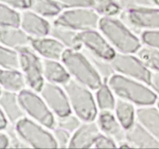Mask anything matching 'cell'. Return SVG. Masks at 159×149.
Masks as SVG:
<instances>
[{
  "mask_svg": "<svg viewBox=\"0 0 159 149\" xmlns=\"http://www.w3.org/2000/svg\"><path fill=\"white\" fill-rule=\"evenodd\" d=\"M99 29L118 53L136 54L143 45L141 39L120 17L102 16Z\"/></svg>",
  "mask_w": 159,
  "mask_h": 149,
  "instance_id": "1",
  "label": "cell"
},
{
  "mask_svg": "<svg viewBox=\"0 0 159 149\" xmlns=\"http://www.w3.org/2000/svg\"><path fill=\"white\" fill-rule=\"evenodd\" d=\"M107 82L116 98L125 99L139 107L155 105L158 99L149 85L118 73L113 74Z\"/></svg>",
  "mask_w": 159,
  "mask_h": 149,
  "instance_id": "2",
  "label": "cell"
},
{
  "mask_svg": "<svg viewBox=\"0 0 159 149\" xmlns=\"http://www.w3.org/2000/svg\"><path fill=\"white\" fill-rule=\"evenodd\" d=\"M71 79L86 85L92 90H96L104 82L85 53L75 50L66 49L61 58Z\"/></svg>",
  "mask_w": 159,
  "mask_h": 149,
  "instance_id": "3",
  "label": "cell"
},
{
  "mask_svg": "<svg viewBox=\"0 0 159 149\" xmlns=\"http://www.w3.org/2000/svg\"><path fill=\"white\" fill-rule=\"evenodd\" d=\"M62 86L68 95L72 113L83 122L96 120L99 109L93 90L73 79Z\"/></svg>",
  "mask_w": 159,
  "mask_h": 149,
  "instance_id": "4",
  "label": "cell"
},
{
  "mask_svg": "<svg viewBox=\"0 0 159 149\" xmlns=\"http://www.w3.org/2000/svg\"><path fill=\"white\" fill-rule=\"evenodd\" d=\"M38 92L24 88L18 93L19 99L26 115L47 128L53 130L57 126V118Z\"/></svg>",
  "mask_w": 159,
  "mask_h": 149,
  "instance_id": "5",
  "label": "cell"
},
{
  "mask_svg": "<svg viewBox=\"0 0 159 149\" xmlns=\"http://www.w3.org/2000/svg\"><path fill=\"white\" fill-rule=\"evenodd\" d=\"M16 130L19 136L29 147L34 148H55L57 147L52 132L37 121L26 116L16 124Z\"/></svg>",
  "mask_w": 159,
  "mask_h": 149,
  "instance_id": "6",
  "label": "cell"
},
{
  "mask_svg": "<svg viewBox=\"0 0 159 149\" xmlns=\"http://www.w3.org/2000/svg\"><path fill=\"white\" fill-rule=\"evenodd\" d=\"M101 16L93 8H75L62 11L53 24L65 26L77 32L99 28Z\"/></svg>",
  "mask_w": 159,
  "mask_h": 149,
  "instance_id": "7",
  "label": "cell"
},
{
  "mask_svg": "<svg viewBox=\"0 0 159 149\" xmlns=\"http://www.w3.org/2000/svg\"><path fill=\"white\" fill-rule=\"evenodd\" d=\"M19 52L20 70L24 74L27 87L40 93L46 82L43 74L42 58L30 46L19 50Z\"/></svg>",
  "mask_w": 159,
  "mask_h": 149,
  "instance_id": "8",
  "label": "cell"
},
{
  "mask_svg": "<svg viewBox=\"0 0 159 149\" xmlns=\"http://www.w3.org/2000/svg\"><path fill=\"white\" fill-rule=\"evenodd\" d=\"M119 16L135 33L159 29V7L157 6L123 10Z\"/></svg>",
  "mask_w": 159,
  "mask_h": 149,
  "instance_id": "9",
  "label": "cell"
},
{
  "mask_svg": "<svg viewBox=\"0 0 159 149\" xmlns=\"http://www.w3.org/2000/svg\"><path fill=\"white\" fill-rule=\"evenodd\" d=\"M110 61L116 73L149 85L152 71L137 55L117 52Z\"/></svg>",
  "mask_w": 159,
  "mask_h": 149,
  "instance_id": "10",
  "label": "cell"
},
{
  "mask_svg": "<svg viewBox=\"0 0 159 149\" xmlns=\"http://www.w3.org/2000/svg\"><path fill=\"white\" fill-rule=\"evenodd\" d=\"M40 95L57 117L72 113L68 95L61 85L45 82L40 91Z\"/></svg>",
  "mask_w": 159,
  "mask_h": 149,
  "instance_id": "11",
  "label": "cell"
},
{
  "mask_svg": "<svg viewBox=\"0 0 159 149\" xmlns=\"http://www.w3.org/2000/svg\"><path fill=\"white\" fill-rule=\"evenodd\" d=\"M79 38L82 48L108 61H111L117 53L103 34L96 29L79 32Z\"/></svg>",
  "mask_w": 159,
  "mask_h": 149,
  "instance_id": "12",
  "label": "cell"
},
{
  "mask_svg": "<svg viewBox=\"0 0 159 149\" xmlns=\"http://www.w3.org/2000/svg\"><path fill=\"white\" fill-rule=\"evenodd\" d=\"M20 27L31 37L40 38L50 35L51 25L46 18L30 9L22 11Z\"/></svg>",
  "mask_w": 159,
  "mask_h": 149,
  "instance_id": "13",
  "label": "cell"
},
{
  "mask_svg": "<svg viewBox=\"0 0 159 149\" xmlns=\"http://www.w3.org/2000/svg\"><path fill=\"white\" fill-rule=\"evenodd\" d=\"M101 133L96 120L82 122L80 127L71 135L69 147L90 148L93 147L96 138Z\"/></svg>",
  "mask_w": 159,
  "mask_h": 149,
  "instance_id": "14",
  "label": "cell"
},
{
  "mask_svg": "<svg viewBox=\"0 0 159 149\" xmlns=\"http://www.w3.org/2000/svg\"><path fill=\"white\" fill-rule=\"evenodd\" d=\"M30 47L42 58L57 61H61L67 49L60 41L51 36L50 37L32 38Z\"/></svg>",
  "mask_w": 159,
  "mask_h": 149,
  "instance_id": "15",
  "label": "cell"
},
{
  "mask_svg": "<svg viewBox=\"0 0 159 149\" xmlns=\"http://www.w3.org/2000/svg\"><path fill=\"white\" fill-rule=\"evenodd\" d=\"M96 122L100 131L114 139L117 144L126 140V130L113 111H99Z\"/></svg>",
  "mask_w": 159,
  "mask_h": 149,
  "instance_id": "16",
  "label": "cell"
},
{
  "mask_svg": "<svg viewBox=\"0 0 159 149\" xmlns=\"http://www.w3.org/2000/svg\"><path fill=\"white\" fill-rule=\"evenodd\" d=\"M126 140L132 147L159 148V141L138 121L126 130Z\"/></svg>",
  "mask_w": 159,
  "mask_h": 149,
  "instance_id": "17",
  "label": "cell"
},
{
  "mask_svg": "<svg viewBox=\"0 0 159 149\" xmlns=\"http://www.w3.org/2000/svg\"><path fill=\"white\" fill-rule=\"evenodd\" d=\"M31 38L20 26H1L0 41L1 45L19 51L30 46Z\"/></svg>",
  "mask_w": 159,
  "mask_h": 149,
  "instance_id": "18",
  "label": "cell"
},
{
  "mask_svg": "<svg viewBox=\"0 0 159 149\" xmlns=\"http://www.w3.org/2000/svg\"><path fill=\"white\" fill-rule=\"evenodd\" d=\"M0 106L1 110L7 116L11 124H16L26 116V113L19 99L18 93L1 89Z\"/></svg>",
  "mask_w": 159,
  "mask_h": 149,
  "instance_id": "19",
  "label": "cell"
},
{
  "mask_svg": "<svg viewBox=\"0 0 159 149\" xmlns=\"http://www.w3.org/2000/svg\"><path fill=\"white\" fill-rule=\"evenodd\" d=\"M43 74L46 82L64 85L71 79L69 72L60 61L42 58Z\"/></svg>",
  "mask_w": 159,
  "mask_h": 149,
  "instance_id": "20",
  "label": "cell"
},
{
  "mask_svg": "<svg viewBox=\"0 0 159 149\" xmlns=\"http://www.w3.org/2000/svg\"><path fill=\"white\" fill-rule=\"evenodd\" d=\"M137 121L159 141V109L157 106L138 107L137 109Z\"/></svg>",
  "mask_w": 159,
  "mask_h": 149,
  "instance_id": "21",
  "label": "cell"
},
{
  "mask_svg": "<svg viewBox=\"0 0 159 149\" xmlns=\"http://www.w3.org/2000/svg\"><path fill=\"white\" fill-rule=\"evenodd\" d=\"M1 89L11 93H19L26 88V79L20 70L1 69L0 72Z\"/></svg>",
  "mask_w": 159,
  "mask_h": 149,
  "instance_id": "22",
  "label": "cell"
},
{
  "mask_svg": "<svg viewBox=\"0 0 159 149\" xmlns=\"http://www.w3.org/2000/svg\"><path fill=\"white\" fill-rule=\"evenodd\" d=\"M50 36L57 39L67 49L80 51L82 45L79 38V32L65 26L53 24L51 26Z\"/></svg>",
  "mask_w": 159,
  "mask_h": 149,
  "instance_id": "23",
  "label": "cell"
},
{
  "mask_svg": "<svg viewBox=\"0 0 159 149\" xmlns=\"http://www.w3.org/2000/svg\"><path fill=\"white\" fill-rule=\"evenodd\" d=\"M113 112L126 130L130 128L137 121V109L135 105L125 99L116 98Z\"/></svg>",
  "mask_w": 159,
  "mask_h": 149,
  "instance_id": "24",
  "label": "cell"
},
{
  "mask_svg": "<svg viewBox=\"0 0 159 149\" xmlns=\"http://www.w3.org/2000/svg\"><path fill=\"white\" fill-rule=\"evenodd\" d=\"M30 9L46 19H55L63 8L57 0H31Z\"/></svg>",
  "mask_w": 159,
  "mask_h": 149,
  "instance_id": "25",
  "label": "cell"
},
{
  "mask_svg": "<svg viewBox=\"0 0 159 149\" xmlns=\"http://www.w3.org/2000/svg\"><path fill=\"white\" fill-rule=\"evenodd\" d=\"M115 94L107 82H103L96 90L95 99L99 111H113L116 99Z\"/></svg>",
  "mask_w": 159,
  "mask_h": 149,
  "instance_id": "26",
  "label": "cell"
},
{
  "mask_svg": "<svg viewBox=\"0 0 159 149\" xmlns=\"http://www.w3.org/2000/svg\"><path fill=\"white\" fill-rule=\"evenodd\" d=\"M82 51L85 53V55L88 57V58L89 59L90 61L92 62V64L93 65V66L95 67L97 71L99 72V74H100L101 77L102 78V79L104 80V82H107L109 79L111 77L113 74H114L115 71L113 69V67L112 65L111 61H110L107 60V59H104L102 57H99V56L96 55V54H93L90 51H87L85 48H82Z\"/></svg>",
  "mask_w": 159,
  "mask_h": 149,
  "instance_id": "27",
  "label": "cell"
},
{
  "mask_svg": "<svg viewBox=\"0 0 159 149\" xmlns=\"http://www.w3.org/2000/svg\"><path fill=\"white\" fill-rule=\"evenodd\" d=\"M136 55L149 70L159 71V50L143 44L136 53Z\"/></svg>",
  "mask_w": 159,
  "mask_h": 149,
  "instance_id": "28",
  "label": "cell"
},
{
  "mask_svg": "<svg viewBox=\"0 0 159 149\" xmlns=\"http://www.w3.org/2000/svg\"><path fill=\"white\" fill-rule=\"evenodd\" d=\"M0 66L2 69L20 70V55L19 51L1 45Z\"/></svg>",
  "mask_w": 159,
  "mask_h": 149,
  "instance_id": "29",
  "label": "cell"
},
{
  "mask_svg": "<svg viewBox=\"0 0 159 149\" xmlns=\"http://www.w3.org/2000/svg\"><path fill=\"white\" fill-rule=\"evenodd\" d=\"M93 8L100 16H118L123 9L116 0H93Z\"/></svg>",
  "mask_w": 159,
  "mask_h": 149,
  "instance_id": "30",
  "label": "cell"
},
{
  "mask_svg": "<svg viewBox=\"0 0 159 149\" xmlns=\"http://www.w3.org/2000/svg\"><path fill=\"white\" fill-rule=\"evenodd\" d=\"M21 13L6 4H0V25L1 26H20Z\"/></svg>",
  "mask_w": 159,
  "mask_h": 149,
  "instance_id": "31",
  "label": "cell"
},
{
  "mask_svg": "<svg viewBox=\"0 0 159 149\" xmlns=\"http://www.w3.org/2000/svg\"><path fill=\"white\" fill-rule=\"evenodd\" d=\"M82 122L83 121L73 113L66 115V116L57 117V127H61L71 133H74L80 127Z\"/></svg>",
  "mask_w": 159,
  "mask_h": 149,
  "instance_id": "32",
  "label": "cell"
},
{
  "mask_svg": "<svg viewBox=\"0 0 159 149\" xmlns=\"http://www.w3.org/2000/svg\"><path fill=\"white\" fill-rule=\"evenodd\" d=\"M52 133L54 135V140L57 143V147H61V148L69 147L72 133L61 127H57V126H56L53 129Z\"/></svg>",
  "mask_w": 159,
  "mask_h": 149,
  "instance_id": "33",
  "label": "cell"
},
{
  "mask_svg": "<svg viewBox=\"0 0 159 149\" xmlns=\"http://www.w3.org/2000/svg\"><path fill=\"white\" fill-rule=\"evenodd\" d=\"M116 2L120 6L123 10L155 6L153 0H116Z\"/></svg>",
  "mask_w": 159,
  "mask_h": 149,
  "instance_id": "34",
  "label": "cell"
},
{
  "mask_svg": "<svg viewBox=\"0 0 159 149\" xmlns=\"http://www.w3.org/2000/svg\"><path fill=\"white\" fill-rule=\"evenodd\" d=\"M141 39L143 44L159 50V29L143 31L141 34Z\"/></svg>",
  "mask_w": 159,
  "mask_h": 149,
  "instance_id": "35",
  "label": "cell"
},
{
  "mask_svg": "<svg viewBox=\"0 0 159 149\" xmlns=\"http://www.w3.org/2000/svg\"><path fill=\"white\" fill-rule=\"evenodd\" d=\"M118 144L114 139L101 132L94 143V148H115Z\"/></svg>",
  "mask_w": 159,
  "mask_h": 149,
  "instance_id": "36",
  "label": "cell"
},
{
  "mask_svg": "<svg viewBox=\"0 0 159 149\" xmlns=\"http://www.w3.org/2000/svg\"><path fill=\"white\" fill-rule=\"evenodd\" d=\"M63 9H75V8L92 7L93 0H57Z\"/></svg>",
  "mask_w": 159,
  "mask_h": 149,
  "instance_id": "37",
  "label": "cell"
},
{
  "mask_svg": "<svg viewBox=\"0 0 159 149\" xmlns=\"http://www.w3.org/2000/svg\"><path fill=\"white\" fill-rule=\"evenodd\" d=\"M1 3L6 4L17 10H26L30 8L31 0H0Z\"/></svg>",
  "mask_w": 159,
  "mask_h": 149,
  "instance_id": "38",
  "label": "cell"
},
{
  "mask_svg": "<svg viewBox=\"0 0 159 149\" xmlns=\"http://www.w3.org/2000/svg\"><path fill=\"white\" fill-rule=\"evenodd\" d=\"M149 85L153 91L159 96V71H152Z\"/></svg>",
  "mask_w": 159,
  "mask_h": 149,
  "instance_id": "39",
  "label": "cell"
},
{
  "mask_svg": "<svg viewBox=\"0 0 159 149\" xmlns=\"http://www.w3.org/2000/svg\"><path fill=\"white\" fill-rule=\"evenodd\" d=\"M11 147V140L9 133L6 130H1L0 133V148L5 149Z\"/></svg>",
  "mask_w": 159,
  "mask_h": 149,
  "instance_id": "40",
  "label": "cell"
},
{
  "mask_svg": "<svg viewBox=\"0 0 159 149\" xmlns=\"http://www.w3.org/2000/svg\"><path fill=\"white\" fill-rule=\"evenodd\" d=\"M9 119L7 116H6L4 113L1 110V117H0V130H6L8 127H9Z\"/></svg>",
  "mask_w": 159,
  "mask_h": 149,
  "instance_id": "41",
  "label": "cell"
},
{
  "mask_svg": "<svg viewBox=\"0 0 159 149\" xmlns=\"http://www.w3.org/2000/svg\"><path fill=\"white\" fill-rule=\"evenodd\" d=\"M154 2H155V6H158L159 7V0H153Z\"/></svg>",
  "mask_w": 159,
  "mask_h": 149,
  "instance_id": "42",
  "label": "cell"
},
{
  "mask_svg": "<svg viewBox=\"0 0 159 149\" xmlns=\"http://www.w3.org/2000/svg\"><path fill=\"white\" fill-rule=\"evenodd\" d=\"M156 106H157L158 107V109H159V98L158 99V100H157V102H156Z\"/></svg>",
  "mask_w": 159,
  "mask_h": 149,
  "instance_id": "43",
  "label": "cell"
}]
</instances>
